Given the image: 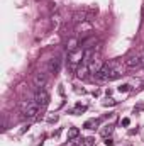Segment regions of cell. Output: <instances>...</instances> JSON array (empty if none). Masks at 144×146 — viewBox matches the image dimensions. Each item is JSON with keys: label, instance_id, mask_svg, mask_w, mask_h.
Segmentation results:
<instances>
[{"label": "cell", "instance_id": "obj_3", "mask_svg": "<svg viewBox=\"0 0 144 146\" xmlns=\"http://www.w3.org/2000/svg\"><path fill=\"white\" fill-rule=\"evenodd\" d=\"M49 100H51V97H49V94H48L44 88L37 90V94L34 95V102H36L39 107H46V106L49 104Z\"/></svg>", "mask_w": 144, "mask_h": 146}, {"label": "cell", "instance_id": "obj_11", "mask_svg": "<svg viewBox=\"0 0 144 146\" xmlns=\"http://www.w3.org/2000/svg\"><path fill=\"white\" fill-rule=\"evenodd\" d=\"M87 110V106H81L80 102L76 104V107H75V110H73V114H80V112H85Z\"/></svg>", "mask_w": 144, "mask_h": 146}, {"label": "cell", "instance_id": "obj_5", "mask_svg": "<svg viewBox=\"0 0 144 146\" xmlns=\"http://www.w3.org/2000/svg\"><path fill=\"white\" fill-rule=\"evenodd\" d=\"M46 83H48V75H46V73L39 72V73L34 75V85L37 87V90H41Z\"/></svg>", "mask_w": 144, "mask_h": 146}, {"label": "cell", "instance_id": "obj_1", "mask_svg": "<svg viewBox=\"0 0 144 146\" xmlns=\"http://www.w3.org/2000/svg\"><path fill=\"white\" fill-rule=\"evenodd\" d=\"M143 65H144V53H132V54L127 56V60H126V66L131 68V70L141 68Z\"/></svg>", "mask_w": 144, "mask_h": 146}, {"label": "cell", "instance_id": "obj_14", "mask_svg": "<svg viewBox=\"0 0 144 146\" xmlns=\"http://www.w3.org/2000/svg\"><path fill=\"white\" fill-rule=\"evenodd\" d=\"M129 88H131V87H129V85H127V83H124V85H120V87H119V88H117V90H119V92H120V94H122V92H129Z\"/></svg>", "mask_w": 144, "mask_h": 146}, {"label": "cell", "instance_id": "obj_16", "mask_svg": "<svg viewBox=\"0 0 144 146\" xmlns=\"http://www.w3.org/2000/svg\"><path fill=\"white\" fill-rule=\"evenodd\" d=\"M120 122H122V126H126V127H127V126L131 124V119H129V117H124V119H122Z\"/></svg>", "mask_w": 144, "mask_h": 146}, {"label": "cell", "instance_id": "obj_12", "mask_svg": "<svg viewBox=\"0 0 144 146\" xmlns=\"http://www.w3.org/2000/svg\"><path fill=\"white\" fill-rule=\"evenodd\" d=\"M46 121H49V122H53V121H58V114H56V112H49V114L46 115Z\"/></svg>", "mask_w": 144, "mask_h": 146}, {"label": "cell", "instance_id": "obj_2", "mask_svg": "<svg viewBox=\"0 0 144 146\" xmlns=\"http://www.w3.org/2000/svg\"><path fill=\"white\" fill-rule=\"evenodd\" d=\"M39 106H37L36 102L32 100V102H27V104H24V107H22V115L26 117V119H31V117H36V114L39 112Z\"/></svg>", "mask_w": 144, "mask_h": 146}, {"label": "cell", "instance_id": "obj_15", "mask_svg": "<svg viewBox=\"0 0 144 146\" xmlns=\"http://www.w3.org/2000/svg\"><path fill=\"white\" fill-rule=\"evenodd\" d=\"M104 106H105V107H108V106H115V100H114V99H108V100L104 102Z\"/></svg>", "mask_w": 144, "mask_h": 146}, {"label": "cell", "instance_id": "obj_6", "mask_svg": "<svg viewBox=\"0 0 144 146\" xmlns=\"http://www.w3.org/2000/svg\"><path fill=\"white\" fill-rule=\"evenodd\" d=\"M59 66H61V58H59V56H54V58L49 61L48 70H49V73H58L59 72Z\"/></svg>", "mask_w": 144, "mask_h": 146}, {"label": "cell", "instance_id": "obj_17", "mask_svg": "<svg viewBox=\"0 0 144 146\" xmlns=\"http://www.w3.org/2000/svg\"><path fill=\"white\" fill-rule=\"evenodd\" d=\"M105 146H114V139H110V138H105Z\"/></svg>", "mask_w": 144, "mask_h": 146}, {"label": "cell", "instance_id": "obj_9", "mask_svg": "<svg viewBox=\"0 0 144 146\" xmlns=\"http://www.w3.org/2000/svg\"><path fill=\"white\" fill-rule=\"evenodd\" d=\"M97 126H98V119H88V121L83 124L85 129H95Z\"/></svg>", "mask_w": 144, "mask_h": 146}, {"label": "cell", "instance_id": "obj_7", "mask_svg": "<svg viewBox=\"0 0 144 146\" xmlns=\"http://www.w3.org/2000/svg\"><path fill=\"white\" fill-rule=\"evenodd\" d=\"M90 73V70H88V66L87 65H81L78 70H76V76L78 78H87V75Z\"/></svg>", "mask_w": 144, "mask_h": 146}, {"label": "cell", "instance_id": "obj_18", "mask_svg": "<svg viewBox=\"0 0 144 146\" xmlns=\"http://www.w3.org/2000/svg\"><path fill=\"white\" fill-rule=\"evenodd\" d=\"M134 110H136V112H137V110H144V104H139V106H136V107H134Z\"/></svg>", "mask_w": 144, "mask_h": 146}, {"label": "cell", "instance_id": "obj_8", "mask_svg": "<svg viewBox=\"0 0 144 146\" xmlns=\"http://www.w3.org/2000/svg\"><path fill=\"white\" fill-rule=\"evenodd\" d=\"M80 134V129L78 127H70L68 129V141H75Z\"/></svg>", "mask_w": 144, "mask_h": 146}, {"label": "cell", "instance_id": "obj_13", "mask_svg": "<svg viewBox=\"0 0 144 146\" xmlns=\"http://www.w3.org/2000/svg\"><path fill=\"white\" fill-rule=\"evenodd\" d=\"M81 145L83 146H95V139H93V138H85Z\"/></svg>", "mask_w": 144, "mask_h": 146}, {"label": "cell", "instance_id": "obj_4", "mask_svg": "<svg viewBox=\"0 0 144 146\" xmlns=\"http://www.w3.org/2000/svg\"><path fill=\"white\" fill-rule=\"evenodd\" d=\"M70 54V66L75 68L80 61H83V54H85V49L83 48H78V49H75L73 53H68Z\"/></svg>", "mask_w": 144, "mask_h": 146}, {"label": "cell", "instance_id": "obj_10", "mask_svg": "<svg viewBox=\"0 0 144 146\" xmlns=\"http://www.w3.org/2000/svg\"><path fill=\"white\" fill-rule=\"evenodd\" d=\"M112 133H114V127H112V126H105V127H104V129L100 131V134H102L104 138H108V136H110Z\"/></svg>", "mask_w": 144, "mask_h": 146}]
</instances>
